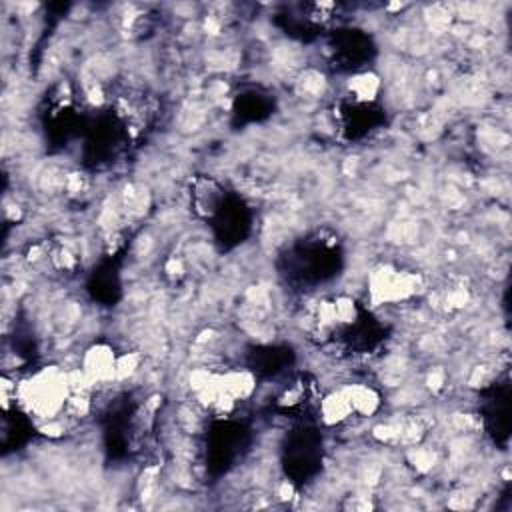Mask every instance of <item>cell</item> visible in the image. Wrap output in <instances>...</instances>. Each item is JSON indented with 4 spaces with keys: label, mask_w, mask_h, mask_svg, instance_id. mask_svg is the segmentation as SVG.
<instances>
[{
    "label": "cell",
    "mask_w": 512,
    "mask_h": 512,
    "mask_svg": "<svg viewBox=\"0 0 512 512\" xmlns=\"http://www.w3.org/2000/svg\"><path fill=\"white\" fill-rule=\"evenodd\" d=\"M82 372L94 386H102L120 374V358L108 346H94L84 358Z\"/></svg>",
    "instance_id": "cell-8"
},
{
    "label": "cell",
    "mask_w": 512,
    "mask_h": 512,
    "mask_svg": "<svg viewBox=\"0 0 512 512\" xmlns=\"http://www.w3.org/2000/svg\"><path fill=\"white\" fill-rule=\"evenodd\" d=\"M228 198L230 194L216 178L196 176L190 184V208L204 222H212Z\"/></svg>",
    "instance_id": "cell-7"
},
{
    "label": "cell",
    "mask_w": 512,
    "mask_h": 512,
    "mask_svg": "<svg viewBox=\"0 0 512 512\" xmlns=\"http://www.w3.org/2000/svg\"><path fill=\"white\" fill-rule=\"evenodd\" d=\"M320 464V438L312 430H298L288 438L286 470L294 482H306Z\"/></svg>",
    "instance_id": "cell-4"
},
{
    "label": "cell",
    "mask_w": 512,
    "mask_h": 512,
    "mask_svg": "<svg viewBox=\"0 0 512 512\" xmlns=\"http://www.w3.org/2000/svg\"><path fill=\"white\" fill-rule=\"evenodd\" d=\"M320 402H322V396L316 388V382L310 380L308 376H298L280 392L276 400V408L294 418H304L312 412H318Z\"/></svg>",
    "instance_id": "cell-6"
},
{
    "label": "cell",
    "mask_w": 512,
    "mask_h": 512,
    "mask_svg": "<svg viewBox=\"0 0 512 512\" xmlns=\"http://www.w3.org/2000/svg\"><path fill=\"white\" fill-rule=\"evenodd\" d=\"M72 396L70 372L58 366H42L14 384V404L36 420H54L66 414Z\"/></svg>",
    "instance_id": "cell-1"
},
{
    "label": "cell",
    "mask_w": 512,
    "mask_h": 512,
    "mask_svg": "<svg viewBox=\"0 0 512 512\" xmlns=\"http://www.w3.org/2000/svg\"><path fill=\"white\" fill-rule=\"evenodd\" d=\"M214 432L216 434L210 436L208 454H210L212 464H218V466L226 468L240 454V446H242L240 428L232 426L228 422H222Z\"/></svg>",
    "instance_id": "cell-9"
},
{
    "label": "cell",
    "mask_w": 512,
    "mask_h": 512,
    "mask_svg": "<svg viewBox=\"0 0 512 512\" xmlns=\"http://www.w3.org/2000/svg\"><path fill=\"white\" fill-rule=\"evenodd\" d=\"M336 120L340 124V130L350 138H362L376 130L382 124V110L376 108L374 100H356L348 98L338 104Z\"/></svg>",
    "instance_id": "cell-5"
},
{
    "label": "cell",
    "mask_w": 512,
    "mask_h": 512,
    "mask_svg": "<svg viewBox=\"0 0 512 512\" xmlns=\"http://www.w3.org/2000/svg\"><path fill=\"white\" fill-rule=\"evenodd\" d=\"M420 290V278L414 272L396 266H378L368 276V296L372 304H396L412 298Z\"/></svg>",
    "instance_id": "cell-3"
},
{
    "label": "cell",
    "mask_w": 512,
    "mask_h": 512,
    "mask_svg": "<svg viewBox=\"0 0 512 512\" xmlns=\"http://www.w3.org/2000/svg\"><path fill=\"white\" fill-rule=\"evenodd\" d=\"M340 266L338 242L332 236L314 234L296 244L286 256V276L298 284H322Z\"/></svg>",
    "instance_id": "cell-2"
}]
</instances>
